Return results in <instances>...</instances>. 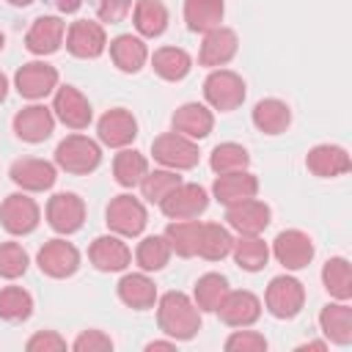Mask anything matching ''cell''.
Masks as SVG:
<instances>
[{"instance_id":"obj_1","label":"cell","mask_w":352,"mask_h":352,"mask_svg":"<svg viewBox=\"0 0 352 352\" xmlns=\"http://www.w3.org/2000/svg\"><path fill=\"white\" fill-rule=\"evenodd\" d=\"M157 324L173 341H190L201 330V311L184 292H165L157 297Z\"/></svg>"},{"instance_id":"obj_2","label":"cell","mask_w":352,"mask_h":352,"mask_svg":"<svg viewBox=\"0 0 352 352\" xmlns=\"http://www.w3.org/2000/svg\"><path fill=\"white\" fill-rule=\"evenodd\" d=\"M55 165L74 176H88L102 165V146L88 135H66L55 146Z\"/></svg>"},{"instance_id":"obj_3","label":"cell","mask_w":352,"mask_h":352,"mask_svg":"<svg viewBox=\"0 0 352 352\" xmlns=\"http://www.w3.org/2000/svg\"><path fill=\"white\" fill-rule=\"evenodd\" d=\"M151 157L154 162H160L162 168L170 170H190L198 165L201 151H198V140L184 138L182 132H162L151 140Z\"/></svg>"},{"instance_id":"obj_4","label":"cell","mask_w":352,"mask_h":352,"mask_svg":"<svg viewBox=\"0 0 352 352\" xmlns=\"http://www.w3.org/2000/svg\"><path fill=\"white\" fill-rule=\"evenodd\" d=\"M245 80L231 69H212L204 80V99L212 110L231 113L245 102Z\"/></svg>"},{"instance_id":"obj_5","label":"cell","mask_w":352,"mask_h":352,"mask_svg":"<svg viewBox=\"0 0 352 352\" xmlns=\"http://www.w3.org/2000/svg\"><path fill=\"white\" fill-rule=\"evenodd\" d=\"M104 223L118 236H140L148 223V212L140 198H135L132 192H121L110 198L104 209Z\"/></svg>"},{"instance_id":"obj_6","label":"cell","mask_w":352,"mask_h":352,"mask_svg":"<svg viewBox=\"0 0 352 352\" xmlns=\"http://www.w3.org/2000/svg\"><path fill=\"white\" fill-rule=\"evenodd\" d=\"M305 305V286L294 275H275L264 292V308L275 319H294Z\"/></svg>"},{"instance_id":"obj_7","label":"cell","mask_w":352,"mask_h":352,"mask_svg":"<svg viewBox=\"0 0 352 352\" xmlns=\"http://www.w3.org/2000/svg\"><path fill=\"white\" fill-rule=\"evenodd\" d=\"M41 223V209L38 204L22 190V192H11L3 198L0 204V226L11 234V236H28L38 228Z\"/></svg>"},{"instance_id":"obj_8","label":"cell","mask_w":352,"mask_h":352,"mask_svg":"<svg viewBox=\"0 0 352 352\" xmlns=\"http://www.w3.org/2000/svg\"><path fill=\"white\" fill-rule=\"evenodd\" d=\"M157 206L168 220H195V217H201L206 212L209 192L195 182H182Z\"/></svg>"},{"instance_id":"obj_9","label":"cell","mask_w":352,"mask_h":352,"mask_svg":"<svg viewBox=\"0 0 352 352\" xmlns=\"http://www.w3.org/2000/svg\"><path fill=\"white\" fill-rule=\"evenodd\" d=\"M14 88L19 96L30 99V102H41L44 96L55 94L58 88V69L44 63V60H30L22 63L14 74Z\"/></svg>"},{"instance_id":"obj_10","label":"cell","mask_w":352,"mask_h":352,"mask_svg":"<svg viewBox=\"0 0 352 352\" xmlns=\"http://www.w3.org/2000/svg\"><path fill=\"white\" fill-rule=\"evenodd\" d=\"M44 217L55 234L69 236V234L80 231L85 223V201L77 192H55L47 201Z\"/></svg>"},{"instance_id":"obj_11","label":"cell","mask_w":352,"mask_h":352,"mask_svg":"<svg viewBox=\"0 0 352 352\" xmlns=\"http://www.w3.org/2000/svg\"><path fill=\"white\" fill-rule=\"evenodd\" d=\"M270 253L289 272H297V270H305L314 261V239L300 228H286L272 239Z\"/></svg>"},{"instance_id":"obj_12","label":"cell","mask_w":352,"mask_h":352,"mask_svg":"<svg viewBox=\"0 0 352 352\" xmlns=\"http://www.w3.org/2000/svg\"><path fill=\"white\" fill-rule=\"evenodd\" d=\"M52 113L55 118L69 126V129H88V124L94 121V107L85 99V94L74 85H58L55 88V99H52Z\"/></svg>"},{"instance_id":"obj_13","label":"cell","mask_w":352,"mask_h":352,"mask_svg":"<svg viewBox=\"0 0 352 352\" xmlns=\"http://www.w3.org/2000/svg\"><path fill=\"white\" fill-rule=\"evenodd\" d=\"M66 50L80 60H94L107 50V33L102 22L77 19L66 30Z\"/></svg>"},{"instance_id":"obj_14","label":"cell","mask_w":352,"mask_h":352,"mask_svg":"<svg viewBox=\"0 0 352 352\" xmlns=\"http://www.w3.org/2000/svg\"><path fill=\"white\" fill-rule=\"evenodd\" d=\"M36 264L47 278H72L80 270V250L66 239H50L38 248Z\"/></svg>"},{"instance_id":"obj_15","label":"cell","mask_w":352,"mask_h":352,"mask_svg":"<svg viewBox=\"0 0 352 352\" xmlns=\"http://www.w3.org/2000/svg\"><path fill=\"white\" fill-rule=\"evenodd\" d=\"M236 50H239L236 30L217 25V28L204 33V41L198 50V63L206 69H223L226 63H231L236 58Z\"/></svg>"},{"instance_id":"obj_16","label":"cell","mask_w":352,"mask_h":352,"mask_svg":"<svg viewBox=\"0 0 352 352\" xmlns=\"http://www.w3.org/2000/svg\"><path fill=\"white\" fill-rule=\"evenodd\" d=\"M8 176L25 192H44V190H50L55 184L58 165L47 162V160H38V157H22V160L11 162Z\"/></svg>"},{"instance_id":"obj_17","label":"cell","mask_w":352,"mask_h":352,"mask_svg":"<svg viewBox=\"0 0 352 352\" xmlns=\"http://www.w3.org/2000/svg\"><path fill=\"white\" fill-rule=\"evenodd\" d=\"M55 129V113L52 107L41 102H30L14 116V132L25 143H44Z\"/></svg>"},{"instance_id":"obj_18","label":"cell","mask_w":352,"mask_h":352,"mask_svg":"<svg viewBox=\"0 0 352 352\" xmlns=\"http://www.w3.org/2000/svg\"><path fill=\"white\" fill-rule=\"evenodd\" d=\"M88 261L99 272H124L132 264V250L118 234H102L88 248Z\"/></svg>"},{"instance_id":"obj_19","label":"cell","mask_w":352,"mask_h":352,"mask_svg":"<svg viewBox=\"0 0 352 352\" xmlns=\"http://www.w3.org/2000/svg\"><path fill=\"white\" fill-rule=\"evenodd\" d=\"M214 314L228 327H250L261 316V300L248 289H239V292L228 289V294L223 297V302Z\"/></svg>"},{"instance_id":"obj_20","label":"cell","mask_w":352,"mask_h":352,"mask_svg":"<svg viewBox=\"0 0 352 352\" xmlns=\"http://www.w3.org/2000/svg\"><path fill=\"white\" fill-rule=\"evenodd\" d=\"M63 38H66V22H63L60 16L44 14V16H36L33 25L28 28V33H25V47H28V52L44 58V55L58 52L60 44H63Z\"/></svg>"},{"instance_id":"obj_21","label":"cell","mask_w":352,"mask_h":352,"mask_svg":"<svg viewBox=\"0 0 352 352\" xmlns=\"http://www.w3.org/2000/svg\"><path fill=\"white\" fill-rule=\"evenodd\" d=\"M96 135L102 146L110 148H126L135 138H138V118L126 110V107H113L107 110L99 124H96Z\"/></svg>"},{"instance_id":"obj_22","label":"cell","mask_w":352,"mask_h":352,"mask_svg":"<svg viewBox=\"0 0 352 352\" xmlns=\"http://www.w3.org/2000/svg\"><path fill=\"white\" fill-rule=\"evenodd\" d=\"M272 220V209L258 198H245L226 206V223L236 234H261Z\"/></svg>"},{"instance_id":"obj_23","label":"cell","mask_w":352,"mask_h":352,"mask_svg":"<svg viewBox=\"0 0 352 352\" xmlns=\"http://www.w3.org/2000/svg\"><path fill=\"white\" fill-rule=\"evenodd\" d=\"M170 124L176 132H182L184 138L190 140H204L212 129H214V113L209 104H201V102H184L173 110L170 116Z\"/></svg>"},{"instance_id":"obj_24","label":"cell","mask_w":352,"mask_h":352,"mask_svg":"<svg viewBox=\"0 0 352 352\" xmlns=\"http://www.w3.org/2000/svg\"><path fill=\"white\" fill-rule=\"evenodd\" d=\"M305 168H308L314 176H319V179H336V176L349 173L352 160H349V154H346L344 146L319 143V146H314V148L305 154Z\"/></svg>"},{"instance_id":"obj_25","label":"cell","mask_w":352,"mask_h":352,"mask_svg":"<svg viewBox=\"0 0 352 352\" xmlns=\"http://www.w3.org/2000/svg\"><path fill=\"white\" fill-rule=\"evenodd\" d=\"M258 192V179L245 168V170H231V173H217L212 182V195L217 204L231 206L245 198H256Z\"/></svg>"},{"instance_id":"obj_26","label":"cell","mask_w":352,"mask_h":352,"mask_svg":"<svg viewBox=\"0 0 352 352\" xmlns=\"http://www.w3.org/2000/svg\"><path fill=\"white\" fill-rule=\"evenodd\" d=\"M116 292H118V300L132 311H148V308L157 305V297H160L154 280L148 278V272H126V275H121Z\"/></svg>"},{"instance_id":"obj_27","label":"cell","mask_w":352,"mask_h":352,"mask_svg":"<svg viewBox=\"0 0 352 352\" xmlns=\"http://www.w3.org/2000/svg\"><path fill=\"white\" fill-rule=\"evenodd\" d=\"M107 47H110V60L124 74H138L146 66V60H148V47H146V41L140 36L121 33Z\"/></svg>"},{"instance_id":"obj_28","label":"cell","mask_w":352,"mask_h":352,"mask_svg":"<svg viewBox=\"0 0 352 352\" xmlns=\"http://www.w3.org/2000/svg\"><path fill=\"white\" fill-rule=\"evenodd\" d=\"M319 327L330 344H338V346L352 344V308H349V302L346 300L327 302L319 311Z\"/></svg>"},{"instance_id":"obj_29","label":"cell","mask_w":352,"mask_h":352,"mask_svg":"<svg viewBox=\"0 0 352 352\" xmlns=\"http://www.w3.org/2000/svg\"><path fill=\"white\" fill-rule=\"evenodd\" d=\"M234 264L245 272H258L270 261V245L261 239V234H236L231 248Z\"/></svg>"},{"instance_id":"obj_30","label":"cell","mask_w":352,"mask_h":352,"mask_svg":"<svg viewBox=\"0 0 352 352\" xmlns=\"http://www.w3.org/2000/svg\"><path fill=\"white\" fill-rule=\"evenodd\" d=\"M250 118H253V126H256L258 132H264V135H280V132H286L289 124H292V110H289V104H286L283 99L270 96V99L256 102Z\"/></svg>"},{"instance_id":"obj_31","label":"cell","mask_w":352,"mask_h":352,"mask_svg":"<svg viewBox=\"0 0 352 352\" xmlns=\"http://www.w3.org/2000/svg\"><path fill=\"white\" fill-rule=\"evenodd\" d=\"M132 22L140 38H157L168 28V8L162 0H135Z\"/></svg>"},{"instance_id":"obj_32","label":"cell","mask_w":352,"mask_h":352,"mask_svg":"<svg viewBox=\"0 0 352 352\" xmlns=\"http://www.w3.org/2000/svg\"><path fill=\"white\" fill-rule=\"evenodd\" d=\"M231 248H234V234H231V228H226V226H220V223H201L195 256H201V258H206V261H220V258L231 256Z\"/></svg>"},{"instance_id":"obj_33","label":"cell","mask_w":352,"mask_h":352,"mask_svg":"<svg viewBox=\"0 0 352 352\" xmlns=\"http://www.w3.org/2000/svg\"><path fill=\"white\" fill-rule=\"evenodd\" d=\"M151 69H154L157 77H162L168 82H179V80H184L190 74L192 58L182 47H160L151 55Z\"/></svg>"},{"instance_id":"obj_34","label":"cell","mask_w":352,"mask_h":352,"mask_svg":"<svg viewBox=\"0 0 352 352\" xmlns=\"http://www.w3.org/2000/svg\"><path fill=\"white\" fill-rule=\"evenodd\" d=\"M146 173H148V160H146V154H140V151H135V148H129V146H126V148H118V154L113 157V179H116L121 187H126V190L138 187Z\"/></svg>"},{"instance_id":"obj_35","label":"cell","mask_w":352,"mask_h":352,"mask_svg":"<svg viewBox=\"0 0 352 352\" xmlns=\"http://www.w3.org/2000/svg\"><path fill=\"white\" fill-rule=\"evenodd\" d=\"M223 0H184V22L192 33H206L223 22Z\"/></svg>"},{"instance_id":"obj_36","label":"cell","mask_w":352,"mask_h":352,"mask_svg":"<svg viewBox=\"0 0 352 352\" xmlns=\"http://www.w3.org/2000/svg\"><path fill=\"white\" fill-rule=\"evenodd\" d=\"M228 278L220 275V272H206L195 280V289H192V302L198 305L201 314H214L223 302V297L228 294Z\"/></svg>"},{"instance_id":"obj_37","label":"cell","mask_w":352,"mask_h":352,"mask_svg":"<svg viewBox=\"0 0 352 352\" xmlns=\"http://www.w3.org/2000/svg\"><path fill=\"white\" fill-rule=\"evenodd\" d=\"M322 283L333 300H349L352 297V267L344 256H333L322 267Z\"/></svg>"},{"instance_id":"obj_38","label":"cell","mask_w":352,"mask_h":352,"mask_svg":"<svg viewBox=\"0 0 352 352\" xmlns=\"http://www.w3.org/2000/svg\"><path fill=\"white\" fill-rule=\"evenodd\" d=\"M198 231H201L198 220H170L162 236L170 245V253L182 256V258H192L195 248H198Z\"/></svg>"},{"instance_id":"obj_39","label":"cell","mask_w":352,"mask_h":352,"mask_svg":"<svg viewBox=\"0 0 352 352\" xmlns=\"http://www.w3.org/2000/svg\"><path fill=\"white\" fill-rule=\"evenodd\" d=\"M170 245L165 242L162 234H151V236H143L138 242V250H135V261L143 272H160L168 261H170Z\"/></svg>"},{"instance_id":"obj_40","label":"cell","mask_w":352,"mask_h":352,"mask_svg":"<svg viewBox=\"0 0 352 352\" xmlns=\"http://www.w3.org/2000/svg\"><path fill=\"white\" fill-rule=\"evenodd\" d=\"M250 165V154L242 143H217L209 154V168L214 173H231V170H245Z\"/></svg>"},{"instance_id":"obj_41","label":"cell","mask_w":352,"mask_h":352,"mask_svg":"<svg viewBox=\"0 0 352 352\" xmlns=\"http://www.w3.org/2000/svg\"><path fill=\"white\" fill-rule=\"evenodd\" d=\"M33 314V297L22 286H3L0 289V319L6 322H25Z\"/></svg>"},{"instance_id":"obj_42","label":"cell","mask_w":352,"mask_h":352,"mask_svg":"<svg viewBox=\"0 0 352 352\" xmlns=\"http://www.w3.org/2000/svg\"><path fill=\"white\" fill-rule=\"evenodd\" d=\"M184 179L179 176V170H170V168H154V170H148L146 176H143V182L138 184L140 187V192H143V198L148 201V204H160L173 187H179Z\"/></svg>"},{"instance_id":"obj_43","label":"cell","mask_w":352,"mask_h":352,"mask_svg":"<svg viewBox=\"0 0 352 352\" xmlns=\"http://www.w3.org/2000/svg\"><path fill=\"white\" fill-rule=\"evenodd\" d=\"M28 250L19 242H0V278L16 280L28 272Z\"/></svg>"},{"instance_id":"obj_44","label":"cell","mask_w":352,"mask_h":352,"mask_svg":"<svg viewBox=\"0 0 352 352\" xmlns=\"http://www.w3.org/2000/svg\"><path fill=\"white\" fill-rule=\"evenodd\" d=\"M223 346H226V352H264L267 349V338L261 333H256V330L239 327L226 338Z\"/></svg>"},{"instance_id":"obj_45","label":"cell","mask_w":352,"mask_h":352,"mask_svg":"<svg viewBox=\"0 0 352 352\" xmlns=\"http://www.w3.org/2000/svg\"><path fill=\"white\" fill-rule=\"evenodd\" d=\"M72 349H74V352H107V349H113V338H110L104 330L91 327V330H82V333L72 341Z\"/></svg>"},{"instance_id":"obj_46","label":"cell","mask_w":352,"mask_h":352,"mask_svg":"<svg viewBox=\"0 0 352 352\" xmlns=\"http://www.w3.org/2000/svg\"><path fill=\"white\" fill-rule=\"evenodd\" d=\"M28 352H63L66 349V338L55 330H38L25 341Z\"/></svg>"},{"instance_id":"obj_47","label":"cell","mask_w":352,"mask_h":352,"mask_svg":"<svg viewBox=\"0 0 352 352\" xmlns=\"http://www.w3.org/2000/svg\"><path fill=\"white\" fill-rule=\"evenodd\" d=\"M132 6H135V0H99L96 14H99L102 22L116 25V22L126 19V14L132 11Z\"/></svg>"},{"instance_id":"obj_48","label":"cell","mask_w":352,"mask_h":352,"mask_svg":"<svg viewBox=\"0 0 352 352\" xmlns=\"http://www.w3.org/2000/svg\"><path fill=\"white\" fill-rule=\"evenodd\" d=\"M55 6H58L60 14H74L82 6V0H55Z\"/></svg>"},{"instance_id":"obj_49","label":"cell","mask_w":352,"mask_h":352,"mask_svg":"<svg viewBox=\"0 0 352 352\" xmlns=\"http://www.w3.org/2000/svg\"><path fill=\"white\" fill-rule=\"evenodd\" d=\"M154 349H176V341L173 338H168V341H148L146 352H154Z\"/></svg>"},{"instance_id":"obj_50","label":"cell","mask_w":352,"mask_h":352,"mask_svg":"<svg viewBox=\"0 0 352 352\" xmlns=\"http://www.w3.org/2000/svg\"><path fill=\"white\" fill-rule=\"evenodd\" d=\"M6 96H8V77L0 72V104L6 102Z\"/></svg>"},{"instance_id":"obj_51","label":"cell","mask_w":352,"mask_h":352,"mask_svg":"<svg viewBox=\"0 0 352 352\" xmlns=\"http://www.w3.org/2000/svg\"><path fill=\"white\" fill-rule=\"evenodd\" d=\"M300 352H305V349H327V344L324 341H308V344H302V346H297Z\"/></svg>"},{"instance_id":"obj_52","label":"cell","mask_w":352,"mask_h":352,"mask_svg":"<svg viewBox=\"0 0 352 352\" xmlns=\"http://www.w3.org/2000/svg\"><path fill=\"white\" fill-rule=\"evenodd\" d=\"M8 3H11V6H19V8H25V6H30L33 0H8Z\"/></svg>"},{"instance_id":"obj_53","label":"cell","mask_w":352,"mask_h":352,"mask_svg":"<svg viewBox=\"0 0 352 352\" xmlns=\"http://www.w3.org/2000/svg\"><path fill=\"white\" fill-rule=\"evenodd\" d=\"M3 47H6V36H3V30H0V52H3Z\"/></svg>"}]
</instances>
